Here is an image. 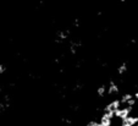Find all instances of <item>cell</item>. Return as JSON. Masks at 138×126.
Masks as SVG:
<instances>
[{"label": "cell", "instance_id": "obj_6", "mask_svg": "<svg viewBox=\"0 0 138 126\" xmlns=\"http://www.w3.org/2000/svg\"><path fill=\"white\" fill-rule=\"evenodd\" d=\"M127 71V62H122L121 65L117 67V73L119 75H123Z\"/></svg>", "mask_w": 138, "mask_h": 126}, {"label": "cell", "instance_id": "obj_14", "mask_svg": "<svg viewBox=\"0 0 138 126\" xmlns=\"http://www.w3.org/2000/svg\"><path fill=\"white\" fill-rule=\"evenodd\" d=\"M137 126H138V125H137Z\"/></svg>", "mask_w": 138, "mask_h": 126}, {"label": "cell", "instance_id": "obj_12", "mask_svg": "<svg viewBox=\"0 0 138 126\" xmlns=\"http://www.w3.org/2000/svg\"><path fill=\"white\" fill-rule=\"evenodd\" d=\"M121 126H131L130 124H127L126 121H122V124H121Z\"/></svg>", "mask_w": 138, "mask_h": 126}, {"label": "cell", "instance_id": "obj_8", "mask_svg": "<svg viewBox=\"0 0 138 126\" xmlns=\"http://www.w3.org/2000/svg\"><path fill=\"white\" fill-rule=\"evenodd\" d=\"M132 98H133V96H132V94H130V93L123 94V96H122V98H121V103H127L128 100H131Z\"/></svg>", "mask_w": 138, "mask_h": 126}, {"label": "cell", "instance_id": "obj_13", "mask_svg": "<svg viewBox=\"0 0 138 126\" xmlns=\"http://www.w3.org/2000/svg\"><path fill=\"white\" fill-rule=\"evenodd\" d=\"M133 98H134V99H136V100H138V92H136V93H134Z\"/></svg>", "mask_w": 138, "mask_h": 126}, {"label": "cell", "instance_id": "obj_2", "mask_svg": "<svg viewBox=\"0 0 138 126\" xmlns=\"http://www.w3.org/2000/svg\"><path fill=\"white\" fill-rule=\"evenodd\" d=\"M132 111V108L131 106H126V108H123V109H119L115 111V116L119 119H121L122 121L123 120H126L128 116H130V113Z\"/></svg>", "mask_w": 138, "mask_h": 126}, {"label": "cell", "instance_id": "obj_10", "mask_svg": "<svg viewBox=\"0 0 138 126\" xmlns=\"http://www.w3.org/2000/svg\"><path fill=\"white\" fill-rule=\"evenodd\" d=\"M86 126H100V122L95 121V120H90V121L88 122Z\"/></svg>", "mask_w": 138, "mask_h": 126}, {"label": "cell", "instance_id": "obj_5", "mask_svg": "<svg viewBox=\"0 0 138 126\" xmlns=\"http://www.w3.org/2000/svg\"><path fill=\"white\" fill-rule=\"evenodd\" d=\"M123 121H126L127 124H130L131 126H134V125H137L138 124V118L137 116H128V118L126 119V120H123Z\"/></svg>", "mask_w": 138, "mask_h": 126}, {"label": "cell", "instance_id": "obj_1", "mask_svg": "<svg viewBox=\"0 0 138 126\" xmlns=\"http://www.w3.org/2000/svg\"><path fill=\"white\" fill-rule=\"evenodd\" d=\"M120 105H121V100L115 99V100H113V102H110L108 105H105V108H104V113H115L116 110L120 109Z\"/></svg>", "mask_w": 138, "mask_h": 126}, {"label": "cell", "instance_id": "obj_7", "mask_svg": "<svg viewBox=\"0 0 138 126\" xmlns=\"http://www.w3.org/2000/svg\"><path fill=\"white\" fill-rule=\"evenodd\" d=\"M105 93H106V87H105V86H100V87H98L97 94L99 96V97H104Z\"/></svg>", "mask_w": 138, "mask_h": 126}, {"label": "cell", "instance_id": "obj_4", "mask_svg": "<svg viewBox=\"0 0 138 126\" xmlns=\"http://www.w3.org/2000/svg\"><path fill=\"white\" fill-rule=\"evenodd\" d=\"M100 126H111V122H113V119L110 118L109 115L104 113L102 115V118H100Z\"/></svg>", "mask_w": 138, "mask_h": 126}, {"label": "cell", "instance_id": "obj_11", "mask_svg": "<svg viewBox=\"0 0 138 126\" xmlns=\"http://www.w3.org/2000/svg\"><path fill=\"white\" fill-rule=\"evenodd\" d=\"M5 70H6V67H5L4 65H0V73H4Z\"/></svg>", "mask_w": 138, "mask_h": 126}, {"label": "cell", "instance_id": "obj_9", "mask_svg": "<svg viewBox=\"0 0 138 126\" xmlns=\"http://www.w3.org/2000/svg\"><path fill=\"white\" fill-rule=\"evenodd\" d=\"M136 103H137V100H136L134 98H132V99H131V100H128L126 104H127V106H131V108H133V106L136 105Z\"/></svg>", "mask_w": 138, "mask_h": 126}, {"label": "cell", "instance_id": "obj_3", "mask_svg": "<svg viewBox=\"0 0 138 126\" xmlns=\"http://www.w3.org/2000/svg\"><path fill=\"white\" fill-rule=\"evenodd\" d=\"M119 92H120V88H119V86L116 85L114 81H110L109 87H108V94L113 96V94H117Z\"/></svg>", "mask_w": 138, "mask_h": 126}]
</instances>
